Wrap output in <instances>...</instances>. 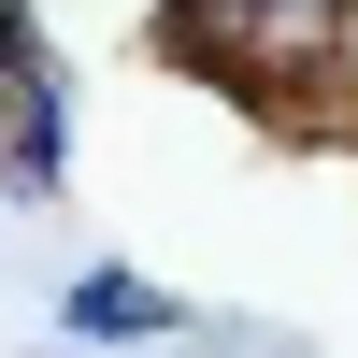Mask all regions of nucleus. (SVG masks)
Wrapping results in <instances>:
<instances>
[{"instance_id":"nucleus-1","label":"nucleus","mask_w":358,"mask_h":358,"mask_svg":"<svg viewBox=\"0 0 358 358\" xmlns=\"http://www.w3.org/2000/svg\"><path fill=\"white\" fill-rule=\"evenodd\" d=\"M187 15H201V0H187ZM244 15H344V0H244Z\"/></svg>"}]
</instances>
